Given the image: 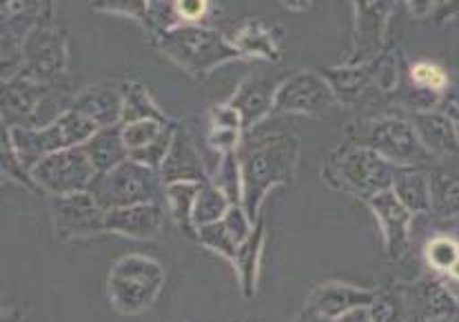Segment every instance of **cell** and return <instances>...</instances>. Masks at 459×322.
I'll list each match as a JSON object with an SVG mask.
<instances>
[{
	"instance_id": "8fae6325",
	"label": "cell",
	"mask_w": 459,
	"mask_h": 322,
	"mask_svg": "<svg viewBox=\"0 0 459 322\" xmlns=\"http://www.w3.org/2000/svg\"><path fill=\"white\" fill-rule=\"evenodd\" d=\"M397 0H351L353 4V47L349 65L368 63L386 49V27Z\"/></svg>"
},
{
	"instance_id": "4fadbf2b",
	"label": "cell",
	"mask_w": 459,
	"mask_h": 322,
	"mask_svg": "<svg viewBox=\"0 0 459 322\" xmlns=\"http://www.w3.org/2000/svg\"><path fill=\"white\" fill-rule=\"evenodd\" d=\"M105 213L89 191L58 196L51 200V221L63 242L105 233Z\"/></svg>"
},
{
	"instance_id": "d6986e66",
	"label": "cell",
	"mask_w": 459,
	"mask_h": 322,
	"mask_svg": "<svg viewBox=\"0 0 459 322\" xmlns=\"http://www.w3.org/2000/svg\"><path fill=\"white\" fill-rule=\"evenodd\" d=\"M165 225L162 203H143L131 207L109 209L105 213V233L131 238V240H152Z\"/></svg>"
},
{
	"instance_id": "f35d334b",
	"label": "cell",
	"mask_w": 459,
	"mask_h": 322,
	"mask_svg": "<svg viewBox=\"0 0 459 322\" xmlns=\"http://www.w3.org/2000/svg\"><path fill=\"white\" fill-rule=\"evenodd\" d=\"M173 120L169 123H160V120H135V123H123V138L126 149L135 152V149L147 147L149 143H153L162 132H165L167 125H171Z\"/></svg>"
},
{
	"instance_id": "60d3db41",
	"label": "cell",
	"mask_w": 459,
	"mask_h": 322,
	"mask_svg": "<svg viewBox=\"0 0 459 322\" xmlns=\"http://www.w3.org/2000/svg\"><path fill=\"white\" fill-rule=\"evenodd\" d=\"M178 0H149V16H152V30L149 36H156L160 31L169 30V27L178 25V13H176Z\"/></svg>"
},
{
	"instance_id": "f907efd6",
	"label": "cell",
	"mask_w": 459,
	"mask_h": 322,
	"mask_svg": "<svg viewBox=\"0 0 459 322\" xmlns=\"http://www.w3.org/2000/svg\"><path fill=\"white\" fill-rule=\"evenodd\" d=\"M291 322H331V320L320 318V316H316L313 311H308V309H302V311H299L298 318H293Z\"/></svg>"
},
{
	"instance_id": "2e32d148",
	"label": "cell",
	"mask_w": 459,
	"mask_h": 322,
	"mask_svg": "<svg viewBox=\"0 0 459 322\" xmlns=\"http://www.w3.org/2000/svg\"><path fill=\"white\" fill-rule=\"evenodd\" d=\"M282 81L284 76H278V74L253 72L251 76H247L238 85L229 105L240 111L245 134L257 129V125L271 114V109H275V93H278V87Z\"/></svg>"
},
{
	"instance_id": "44dd1931",
	"label": "cell",
	"mask_w": 459,
	"mask_h": 322,
	"mask_svg": "<svg viewBox=\"0 0 459 322\" xmlns=\"http://www.w3.org/2000/svg\"><path fill=\"white\" fill-rule=\"evenodd\" d=\"M430 187V213L433 218L459 216V156L439 158L426 167Z\"/></svg>"
},
{
	"instance_id": "4dcf8cb0",
	"label": "cell",
	"mask_w": 459,
	"mask_h": 322,
	"mask_svg": "<svg viewBox=\"0 0 459 322\" xmlns=\"http://www.w3.org/2000/svg\"><path fill=\"white\" fill-rule=\"evenodd\" d=\"M373 322H409L404 293L400 283H388L376 287V298L371 302Z\"/></svg>"
},
{
	"instance_id": "f546056e",
	"label": "cell",
	"mask_w": 459,
	"mask_h": 322,
	"mask_svg": "<svg viewBox=\"0 0 459 322\" xmlns=\"http://www.w3.org/2000/svg\"><path fill=\"white\" fill-rule=\"evenodd\" d=\"M231 200L229 196L220 189L213 180H207V183L200 185L198 198H195L194 205V225L195 230L198 227L211 225V222H218L227 216L229 207H231Z\"/></svg>"
},
{
	"instance_id": "7c38bea8",
	"label": "cell",
	"mask_w": 459,
	"mask_h": 322,
	"mask_svg": "<svg viewBox=\"0 0 459 322\" xmlns=\"http://www.w3.org/2000/svg\"><path fill=\"white\" fill-rule=\"evenodd\" d=\"M69 85L39 81L25 72L3 81V125L4 127H36L42 102L56 90Z\"/></svg>"
},
{
	"instance_id": "cb8c5ba5",
	"label": "cell",
	"mask_w": 459,
	"mask_h": 322,
	"mask_svg": "<svg viewBox=\"0 0 459 322\" xmlns=\"http://www.w3.org/2000/svg\"><path fill=\"white\" fill-rule=\"evenodd\" d=\"M266 240V218L260 216L253 225L245 242L238 247L236 258H233V269L238 276V287H240V296L245 300H251L257 293V283H260V265H262V251H264Z\"/></svg>"
},
{
	"instance_id": "836d02e7",
	"label": "cell",
	"mask_w": 459,
	"mask_h": 322,
	"mask_svg": "<svg viewBox=\"0 0 459 322\" xmlns=\"http://www.w3.org/2000/svg\"><path fill=\"white\" fill-rule=\"evenodd\" d=\"M215 185L229 196L233 205H242V167H240V152H231L220 156L218 170L213 174Z\"/></svg>"
},
{
	"instance_id": "f6af8a7d",
	"label": "cell",
	"mask_w": 459,
	"mask_h": 322,
	"mask_svg": "<svg viewBox=\"0 0 459 322\" xmlns=\"http://www.w3.org/2000/svg\"><path fill=\"white\" fill-rule=\"evenodd\" d=\"M451 21H459V0H444L437 12H435L437 25H446Z\"/></svg>"
},
{
	"instance_id": "603a6c76",
	"label": "cell",
	"mask_w": 459,
	"mask_h": 322,
	"mask_svg": "<svg viewBox=\"0 0 459 322\" xmlns=\"http://www.w3.org/2000/svg\"><path fill=\"white\" fill-rule=\"evenodd\" d=\"M72 109L87 116L96 127L123 125V91L111 85H91L74 93Z\"/></svg>"
},
{
	"instance_id": "b9f144b4",
	"label": "cell",
	"mask_w": 459,
	"mask_h": 322,
	"mask_svg": "<svg viewBox=\"0 0 459 322\" xmlns=\"http://www.w3.org/2000/svg\"><path fill=\"white\" fill-rule=\"evenodd\" d=\"M209 123L211 127L220 129H238V132L245 134V125H242V116L236 107H231L229 102L222 105H213L209 109Z\"/></svg>"
},
{
	"instance_id": "3957f363",
	"label": "cell",
	"mask_w": 459,
	"mask_h": 322,
	"mask_svg": "<svg viewBox=\"0 0 459 322\" xmlns=\"http://www.w3.org/2000/svg\"><path fill=\"white\" fill-rule=\"evenodd\" d=\"M153 47L198 81L207 78L220 65L242 58L240 51L220 31L189 22H178L153 36Z\"/></svg>"
},
{
	"instance_id": "1f68e13d",
	"label": "cell",
	"mask_w": 459,
	"mask_h": 322,
	"mask_svg": "<svg viewBox=\"0 0 459 322\" xmlns=\"http://www.w3.org/2000/svg\"><path fill=\"white\" fill-rule=\"evenodd\" d=\"M388 100L400 105L402 109H406L409 114H424V111H437L439 100H442V93L415 85V83L409 78V69H406L404 76H402L400 87L393 91V96L388 98Z\"/></svg>"
},
{
	"instance_id": "c3c4849f",
	"label": "cell",
	"mask_w": 459,
	"mask_h": 322,
	"mask_svg": "<svg viewBox=\"0 0 459 322\" xmlns=\"http://www.w3.org/2000/svg\"><path fill=\"white\" fill-rule=\"evenodd\" d=\"M433 221L439 225V230L435 233H446V236L455 238V240L459 242V216H455V218H433Z\"/></svg>"
},
{
	"instance_id": "ac0fdd59",
	"label": "cell",
	"mask_w": 459,
	"mask_h": 322,
	"mask_svg": "<svg viewBox=\"0 0 459 322\" xmlns=\"http://www.w3.org/2000/svg\"><path fill=\"white\" fill-rule=\"evenodd\" d=\"M409 311V322H424L442 316H459V302L439 276L400 283Z\"/></svg>"
},
{
	"instance_id": "816d5d0a",
	"label": "cell",
	"mask_w": 459,
	"mask_h": 322,
	"mask_svg": "<svg viewBox=\"0 0 459 322\" xmlns=\"http://www.w3.org/2000/svg\"><path fill=\"white\" fill-rule=\"evenodd\" d=\"M3 322H25V318H22V314L18 309H4Z\"/></svg>"
},
{
	"instance_id": "f5cc1de1",
	"label": "cell",
	"mask_w": 459,
	"mask_h": 322,
	"mask_svg": "<svg viewBox=\"0 0 459 322\" xmlns=\"http://www.w3.org/2000/svg\"><path fill=\"white\" fill-rule=\"evenodd\" d=\"M424 322H459V316H442V318H429Z\"/></svg>"
},
{
	"instance_id": "f1b7e54d",
	"label": "cell",
	"mask_w": 459,
	"mask_h": 322,
	"mask_svg": "<svg viewBox=\"0 0 459 322\" xmlns=\"http://www.w3.org/2000/svg\"><path fill=\"white\" fill-rule=\"evenodd\" d=\"M123 91V123H135V120H160L169 123V116L153 100L152 91L138 81H125L120 85Z\"/></svg>"
},
{
	"instance_id": "e575fe53",
	"label": "cell",
	"mask_w": 459,
	"mask_h": 322,
	"mask_svg": "<svg viewBox=\"0 0 459 322\" xmlns=\"http://www.w3.org/2000/svg\"><path fill=\"white\" fill-rule=\"evenodd\" d=\"M195 242H200L204 249H209V251H213V254L222 256V258L229 260V263H233L238 247H240L236 242V238L231 236V231H229L227 222H224V221H218V222H211V225L198 227V236H195Z\"/></svg>"
},
{
	"instance_id": "9a60e30c",
	"label": "cell",
	"mask_w": 459,
	"mask_h": 322,
	"mask_svg": "<svg viewBox=\"0 0 459 322\" xmlns=\"http://www.w3.org/2000/svg\"><path fill=\"white\" fill-rule=\"evenodd\" d=\"M320 72L325 74L329 85L333 87L337 105L342 107L367 109L368 105H376L379 98H386L379 90L371 63H344L340 67H325Z\"/></svg>"
},
{
	"instance_id": "7a4b0ae2",
	"label": "cell",
	"mask_w": 459,
	"mask_h": 322,
	"mask_svg": "<svg viewBox=\"0 0 459 322\" xmlns=\"http://www.w3.org/2000/svg\"><path fill=\"white\" fill-rule=\"evenodd\" d=\"M397 167L384 161L371 147L358 143H342L322 161V180L331 189L364 200L393 187Z\"/></svg>"
},
{
	"instance_id": "ba28073f",
	"label": "cell",
	"mask_w": 459,
	"mask_h": 322,
	"mask_svg": "<svg viewBox=\"0 0 459 322\" xmlns=\"http://www.w3.org/2000/svg\"><path fill=\"white\" fill-rule=\"evenodd\" d=\"M358 144L371 147L393 167H426L435 162L409 116H382L371 120Z\"/></svg>"
},
{
	"instance_id": "4316f807",
	"label": "cell",
	"mask_w": 459,
	"mask_h": 322,
	"mask_svg": "<svg viewBox=\"0 0 459 322\" xmlns=\"http://www.w3.org/2000/svg\"><path fill=\"white\" fill-rule=\"evenodd\" d=\"M426 167H397L393 176L391 189L415 216L430 213V187Z\"/></svg>"
},
{
	"instance_id": "52a82bcc",
	"label": "cell",
	"mask_w": 459,
	"mask_h": 322,
	"mask_svg": "<svg viewBox=\"0 0 459 322\" xmlns=\"http://www.w3.org/2000/svg\"><path fill=\"white\" fill-rule=\"evenodd\" d=\"M67 63V34L54 25V0H45L40 21L25 39L21 72L54 85H69Z\"/></svg>"
},
{
	"instance_id": "7dc6e473",
	"label": "cell",
	"mask_w": 459,
	"mask_h": 322,
	"mask_svg": "<svg viewBox=\"0 0 459 322\" xmlns=\"http://www.w3.org/2000/svg\"><path fill=\"white\" fill-rule=\"evenodd\" d=\"M404 3L415 18L429 16V13L435 9V0H404Z\"/></svg>"
},
{
	"instance_id": "6da1fadb",
	"label": "cell",
	"mask_w": 459,
	"mask_h": 322,
	"mask_svg": "<svg viewBox=\"0 0 459 322\" xmlns=\"http://www.w3.org/2000/svg\"><path fill=\"white\" fill-rule=\"evenodd\" d=\"M299 161V138L287 132L245 134L240 147L242 207L255 222L275 187L291 185Z\"/></svg>"
},
{
	"instance_id": "8992f818",
	"label": "cell",
	"mask_w": 459,
	"mask_h": 322,
	"mask_svg": "<svg viewBox=\"0 0 459 322\" xmlns=\"http://www.w3.org/2000/svg\"><path fill=\"white\" fill-rule=\"evenodd\" d=\"M165 189L167 185L162 183L160 171L149 170L129 158L114 170L96 174L87 191L105 212H109V209L131 207V205L162 203Z\"/></svg>"
},
{
	"instance_id": "5b68a950",
	"label": "cell",
	"mask_w": 459,
	"mask_h": 322,
	"mask_svg": "<svg viewBox=\"0 0 459 322\" xmlns=\"http://www.w3.org/2000/svg\"><path fill=\"white\" fill-rule=\"evenodd\" d=\"M3 129L7 132L13 152L21 156V161L27 167H34L49 153L81 147L96 134L98 127L87 116L69 107L63 116L45 127H4L3 125Z\"/></svg>"
},
{
	"instance_id": "8d00e7d4",
	"label": "cell",
	"mask_w": 459,
	"mask_h": 322,
	"mask_svg": "<svg viewBox=\"0 0 459 322\" xmlns=\"http://www.w3.org/2000/svg\"><path fill=\"white\" fill-rule=\"evenodd\" d=\"M178 127H180V123H176V120H173V123L167 125L165 132H162L160 136L153 140V143H149L147 147L135 149V152H131V153H129L131 161L140 162V165L149 167V170L160 171V167H162V162H165L169 149H171L173 136H176Z\"/></svg>"
},
{
	"instance_id": "d6a6232c",
	"label": "cell",
	"mask_w": 459,
	"mask_h": 322,
	"mask_svg": "<svg viewBox=\"0 0 459 322\" xmlns=\"http://www.w3.org/2000/svg\"><path fill=\"white\" fill-rule=\"evenodd\" d=\"M424 260L435 276H446L459 260V242L446 233H435L424 245Z\"/></svg>"
},
{
	"instance_id": "ee69618b",
	"label": "cell",
	"mask_w": 459,
	"mask_h": 322,
	"mask_svg": "<svg viewBox=\"0 0 459 322\" xmlns=\"http://www.w3.org/2000/svg\"><path fill=\"white\" fill-rule=\"evenodd\" d=\"M437 111H442L444 116H448L453 123H459V87L448 85V90L442 93V100H439Z\"/></svg>"
},
{
	"instance_id": "484cf974",
	"label": "cell",
	"mask_w": 459,
	"mask_h": 322,
	"mask_svg": "<svg viewBox=\"0 0 459 322\" xmlns=\"http://www.w3.org/2000/svg\"><path fill=\"white\" fill-rule=\"evenodd\" d=\"M82 147L84 152H87L96 174L114 170V167H118L120 162L129 161V149H126L125 138H123V125H114V127H98L96 134H93Z\"/></svg>"
},
{
	"instance_id": "7402d4cb",
	"label": "cell",
	"mask_w": 459,
	"mask_h": 322,
	"mask_svg": "<svg viewBox=\"0 0 459 322\" xmlns=\"http://www.w3.org/2000/svg\"><path fill=\"white\" fill-rule=\"evenodd\" d=\"M233 47L242 54V58L269 60L280 63V43H282V30L266 18H247L236 30L231 39Z\"/></svg>"
},
{
	"instance_id": "e0dca14e",
	"label": "cell",
	"mask_w": 459,
	"mask_h": 322,
	"mask_svg": "<svg viewBox=\"0 0 459 322\" xmlns=\"http://www.w3.org/2000/svg\"><path fill=\"white\" fill-rule=\"evenodd\" d=\"M373 298H376V289L342 283V280H329V283H322L311 289L304 300V309L333 322L346 311L358 309V307H371Z\"/></svg>"
},
{
	"instance_id": "d4e9b609",
	"label": "cell",
	"mask_w": 459,
	"mask_h": 322,
	"mask_svg": "<svg viewBox=\"0 0 459 322\" xmlns=\"http://www.w3.org/2000/svg\"><path fill=\"white\" fill-rule=\"evenodd\" d=\"M411 123L418 129L424 147L433 153L435 161L439 158H455L459 156V140L457 129L448 116L442 111H424V114H406Z\"/></svg>"
},
{
	"instance_id": "9c48e42d",
	"label": "cell",
	"mask_w": 459,
	"mask_h": 322,
	"mask_svg": "<svg viewBox=\"0 0 459 322\" xmlns=\"http://www.w3.org/2000/svg\"><path fill=\"white\" fill-rule=\"evenodd\" d=\"M31 174H34L36 185L40 187L42 194L51 196V198L87 191L91 180L96 178V170H93L82 144L49 153L31 167Z\"/></svg>"
},
{
	"instance_id": "7bdbcfd3",
	"label": "cell",
	"mask_w": 459,
	"mask_h": 322,
	"mask_svg": "<svg viewBox=\"0 0 459 322\" xmlns=\"http://www.w3.org/2000/svg\"><path fill=\"white\" fill-rule=\"evenodd\" d=\"M211 0H178L176 13L178 21L189 22V25H198L200 21H204L209 13Z\"/></svg>"
},
{
	"instance_id": "ffe728a7",
	"label": "cell",
	"mask_w": 459,
	"mask_h": 322,
	"mask_svg": "<svg viewBox=\"0 0 459 322\" xmlns=\"http://www.w3.org/2000/svg\"><path fill=\"white\" fill-rule=\"evenodd\" d=\"M160 178L165 185L173 183H207L211 180L203 156L191 138L189 129L180 125L173 136L171 149H169L165 162L160 167Z\"/></svg>"
},
{
	"instance_id": "d590c367",
	"label": "cell",
	"mask_w": 459,
	"mask_h": 322,
	"mask_svg": "<svg viewBox=\"0 0 459 322\" xmlns=\"http://www.w3.org/2000/svg\"><path fill=\"white\" fill-rule=\"evenodd\" d=\"M0 165H3V176L9 178L12 183H18L25 187L27 191H34V194H42L40 187L36 185L34 174H31V167H27L25 162L21 161L16 152L12 147V140H9L7 132L3 129V153H0Z\"/></svg>"
},
{
	"instance_id": "ab89813d",
	"label": "cell",
	"mask_w": 459,
	"mask_h": 322,
	"mask_svg": "<svg viewBox=\"0 0 459 322\" xmlns=\"http://www.w3.org/2000/svg\"><path fill=\"white\" fill-rule=\"evenodd\" d=\"M409 78L415 85L426 87V90H433L437 93H444L448 90V85H451L448 74L437 63H433V60H420V63L411 65Z\"/></svg>"
},
{
	"instance_id": "bcb514c9",
	"label": "cell",
	"mask_w": 459,
	"mask_h": 322,
	"mask_svg": "<svg viewBox=\"0 0 459 322\" xmlns=\"http://www.w3.org/2000/svg\"><path fill=\"white\" fill-rule=\"evenodd\" d=\"M333 322H373L371 307H358V309L346 311L344 316H340V318H335Z\"/></svg>"
},
{
	"instance_id": "83f0119b",
	"label": "cell",
	"mask_w": 459,
	"mask_h": 322,
	"mask_svg": "<svg viewBox=\"0 0 459 322\" xmlns=\"http://www.w3.org/2000/svg\"><path fill=\"white\" fill-rule=\"evenodd\" d=\"M200 185L203 183H173L167 185L165 203L171 212L178 231L189 240H195L198 230L194 225V205L198 198Z\"/></svg>"
},
{
	"instance_id": "5bb4252c",
	"label": "cell",
	"mask_w": 459,
	"mask_h": 322,
	"mask_svg": "<svg viewBox=\"0 0 459 322\" xmlns=\"http://www.w3.org/2000/svg\"><path fill=\"white\" fill-rule=\"evenodd\" d=\"M367 205L376 216L379 231H382L384 254L391 263H397L411 251L415 213L397 198L393 189L379 191L367 200Z\"/></svg>"
},
{
	"instance_id": "30bf717a",
	"label": "cell",
	"mask_w": 459,
	"mask_h": 322,
	"mask_svg": "<svg viewBox=\"0 0 459 322\" xmlns=\"http://www.w3.org/2000/svg\"><path fill=\"white\" fill-rule=\"evenodd\" d=\"M337 107L333 87L317 69H302L284 76L275 93V111L280 114H302L311 118H326Z\"/></svg>"
},
{
	"instance_id": "db71d44e",
	"label": "cell",
	"mask_w": 459,
	"mask_h": 322,
	"mask_svg": "<svg viewBox=\"0 0 459 322\" xmlns=\"http://www.w3.org/2000/svg\"><path fill=\"white\" fill-rule=\"evenodd\" d=\"M455 129H457V140H459V123H455Z\"/></svg>"
},
{
	"instance_id": "681fc988",
	"label": "cell",
	"mask_w": 459,
	"mask_h": 322,
	"mask_svg": "<svg viewBox=\"0 0 459 322\" xmlns=\"http://www.w3.org/2000/svg\"><path fill=\"white\" fill-rule=\"evenodd\" d=\"M280 4L291 13H304L313 9V0H280Z\"/></svg>"
},
{
	"instance_id": "277c9868",
	"label": "cell",
	"mask_w": 459,
	"mask_h": 322,
	"mask_svg": "<svg viewBox=\"0 0 459 322\" xmlns=\"http://www.w3.org/2000/svg\"><path fill=\"white\" fill-rule=\"evenodd\" d=\"M165 280V267L156 258L129 254L116 260L107 278L111 309L120 316L144 314L158 302Z\"/></svg>"
},
{
	"instance_id": "74e56055",
	"label": "cell",
	"mask_w": 459,
	"mask_h": 322,
	"mask_svg": "<svg viewBox=\"0 0 459 322\" xmlns=\"http://www.w3.org/2000/svg\"><path fill=\"white\" fill-rule=\"evenodd\" d=\"M93 12L118 13L138 21L144 30H152V16H149V0H91Z\"/></svg>"
}]
</instances>
